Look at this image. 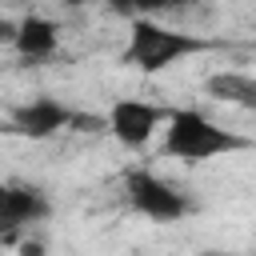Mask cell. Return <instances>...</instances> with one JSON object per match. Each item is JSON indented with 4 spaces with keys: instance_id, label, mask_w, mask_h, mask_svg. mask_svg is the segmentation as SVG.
<instances>
[{
    "instance_id": "obj_1",
    "label": "cell",
    "mask_w": 256,
    "mask_h": 256,
    "mask_svg": "<svg viewBox=\"0 0 256 256\" xmlns=\"http://www.w3.org/2000/svg\"><path fill=\"white\" fill-rule=\"evenodd\" d=\"M240 148H252V140L220 128L196 108H172L168 128H164V156L184 160V164H204L212 156H228Z\"/></svg>"
},
{
    "instance_id": "obj_2",
    "label": "cell",
    "mask_w": 256,
    "mask_h": 256,
    "mask_svg": "<svg viewBox=\"0 0 256 256\" xmlns=\"http://www.w3.org/2000/svg\"><path fill=\"white\" fill-rule=\"evenodd\" d=\"M212 44L192 36V32H176V28H164L148 16H136L128 20V44H124V64L140 68V72H164L172 68L176 60L184 56H200L208 52Z\"/></svg>"
},
{
    "instance_id": "obj_3",
    "label": "cell",
    "mask_w": 256,
    "mask_h": 256,
    "mask_svg": "<svg viewBox=\"0 0 256 256\" xmlns=\"http://www.w3.org/2000/svg\"><path fill=\"white\" fill-rule=\"evenodd\" d=\"M124 200L132 212H140L156 224H172V220H184L188 212H196V204L180 188H172L168 180H160L156 172H144V168L124 172Z\"/></svg>"
},
{
    "instance_id": "obj_4",
    "label": "cell",
    "mask_w": 256,
    "mask_h": 256,
    "mask_svg": "<svg viewBox=\"0 0 256 256\" xmlns=\"http://www.w3.org/2000/svg\"><path fill=\"white\" fill-rule=\"evenodd\" d=\"M168 116H172V108H164V104L116 100L104 120H108V132H112L124 148H144V144L152 140V132H156L160 124H168Z\"/></svg>"
},
{
    "instance_id": "obj_5",
    "label": "cell",
    "mask_w": 256,
    "mask_h": 256,
    "mask_svg": "<svg viewBox=\"0 0 256 256\" xmlns=\"http://www.w3.org/2000/svg\"><path fill=\"white\" fill-rule=\"evenodd\" d=\"M12 132L16 136H28V140H48L56 132H72V120H76V108H68L64 100L56 96H36L28 104H16L12 108Z\"/></svg>"
},
{
    "instance_id": "obj_6",
    "label": "cell",
    "mask_w": 256,
    "mask_h": 256,
    "mask_svg": "<svg viewBox=\"0 0 256 256\" xmlns=\"http://www.w3.org/2000/svg\"><path fill=\"white\" fill-rule=\"evenodd\" d=\"M56 44H60V28H56V20H48V16H24V20H16V40H12V48L20 52V60H28V64H36V60H48L52 52H56Z\"/></svg>"
},
{
    "instance_id": "obj_7",
    "label": "cell",
    "mask_w": 256,
    "mask_h": 256,
    "mask_svg": "<svg viewBox=\"0 0 256 256\" xmlns=\"http://www.w3.org/2000/svg\"><path fill=\"white\" fill-rule=\"evenodd\" d=\"M48 212H52V200H48L44 188H36V184H8V216H12L16 228L40 224V220H48Z\"/></svg>"
},
{
    "instance_id": "obj_8",
    "label": "cell",
    "mask_w": 256,
    "mask_h": 256,
    "mask_svg": "<svg viewBox=\"0 0 256 256\" xmlns=\"http://www.w3.org/2000/svg\"><path fill=\"white\" fill-rule=\"evenodd\" d=\"M204 88H208V96H216L224 104L256 112V76H248V72H212L204 80Z\"/></svg>"
},
{
    "instance_id": "obj_9",
    "label": "cell",
    "mask_w": 256,
    "mask_h": 256,
    "mask_svg": "<svg viewBox=\"0 0 256 256\" xmlns=\"http://www.w3.org/2000/svg\"><path fill=\"white\" fill-rule=\"evenodd\" d=\"M196 0H108V8L116 12V16H124V20H136V16H160V12H184V8H192Z\"/></svg>"
},
{
    "instance_id": "obj_10",
    "label": "cell",
    "mask_w": 256,
    "mask_h": 256,
    "mask_svg": "<svg viewBox=\"0 0 256 256\" xmlns=\"http://www.w3.org/2000/svg\"><path fill=\"white\" fill-rule=\"evenodd\" d=\"M16 224H12V216H8V184H0V240H16Z\"/></svg>"
},
{
    "instance_id": "obj_11",
    "label": "cell",
    "mask_w": 256,
    "mask_h": 256,
    "mask_svg": "<svg viewBox=\"0 0 256 256\" xmlns=\"http://www.w3.org/2000/svg\"><path fill=\"white\" fill-rule=\"evenodd\" d=\"M16 252H20V256H44L48 248H44V240H20Z\"/></svg>"
},
{
    "instance_id": "obj_12",
    "label": "cell",
    "mask_w": 256,
    "mask_h": 256,
    "mask_svg": "<svg viewBox=\"0 0 256 256\" xmlns=\"http://www.w3.org/2000/svg\"><path fill=\"white\" fill-rule=\"evenodd\" d=\"M12 40H16V20H8L0 12V44H12Z\"/></svg>"
},
{
    "instance_id": "obj_13",
    "label": "cell",
    "mask_w": 256,
    "mask_h": 256,
    "mask_svg": "<svg viewBox=\"0 0 256 256\" xmlns=\"http://www.w3.org/2000/svg\"><path fill=\"white\" fill-rule=\"evenodd\" d=\"M60 4H68V8H84L88 0H60Z\"/></svg>"
}]
</instances>
